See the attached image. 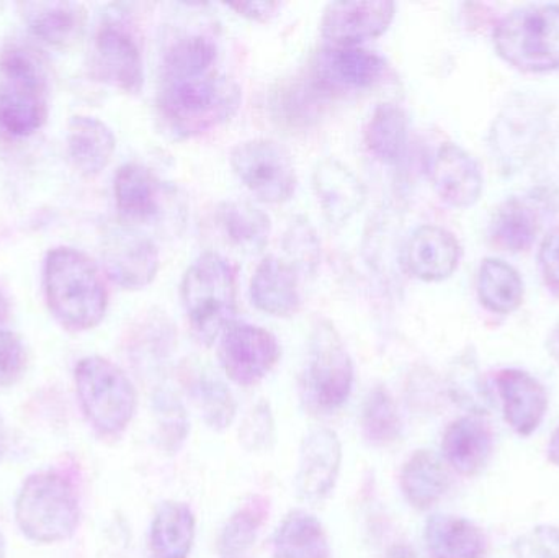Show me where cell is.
I'll return each instance as SVG.
<instances>
[{"instance_id":"obj_1","label":"cell","mask_w":559,"mask_h":558,"mask_svg":"<svg viewBox=\"0 0 559 558\" xmlns=\"http://www.w3.org/2000/svg\"><path fill=\"white\" fill-rule=\"evenodd\" d=\"M241 85L219 71L163 72L157 108L174 138L189 140L222 127L241 107Z\"/></svg>"},{"instance_id":"obj_2","label":"cell","mask_w":559,"mask_h":558,"mask_svg":"<svg viewBox=\"0 0 559 558\" xmlns=\"http://www.w3.org/2000/svg\"><path fill=\"white\" fill-rule=\"evenodd\" d=\"M43 287L49 311L66 330H94L107 313V285L97 265L78 249L48 252Z\"/></svg>"},{"instance_id":"obj_3","label":"cell","mask_w":559,"mask_h":558,"mask_svg":"<svg viewBox=\"0 0 559 558\" xmlns=\"http://www.w3.org/2000/svg\"><path fill=\"white\" fill-rule=\"evenodd\" d=\"M48 114L45 62L29 46L10 45L0 58V131L12 138L32 136Z\"/></svg>"},{"instance_id":"obj_4","label":"cell","mask_w":559,"mask_h":558,"mask_svg":"<svg viewBox=\"0 0 559 558\" xmlns=\"http://www.w3.org/2000/svg\"><path fill=\"white\" fill-rule=\"evenodd\" d=\"M180 297L192 333L200 343L212 346L235 323L238 311L235 268L223 256L205 252L187 269Z\"/></svg>"},{"instance_id":"obj_5","label":"cell","mask_w":559,"mask_h":558,"mask_svg":"<svg viewBox=\"0 0 559 558\" xmlns=\"http://www.w3.org/2000/svg\"><path fill=\"white\" fill-rule=\"evenodd\" d=\"M15 523L26 539L58 544L71 539L81 524L75 485L58 471H39L23 482L16 495Z\"/></svg>"},{"instance_id":"obj_6","label":"cell","mask_w":559,"mask_h":558,"mask_svg":"<svg viewBox=\"0 0 559 558\" xmlns=\"http://www.w3.org/2000/svg\"><path fill=\"white\" fill-rule=\"evenodd\" d=\"M496 51L524 72L559 69V5L531 3L509 12L492 32Z\"/></svg>"},{"instance_id":"obj_7","label":"cell","mask_w":559,"mask_h":558,"mask_svg":"<svg viewBox=\"0 0 559 558\" xmlns=\"http://www.w3.org/2000/svg\"><path fill=\"white\" fill-rule=\"evenodd\" d=\"M75 393L88 425L105 438L127 431L136 413L138 395L130 377L111 360L88 356L74 370Z\"/></svg>"},{"instance_id":"obj_8","label":"cell","mask_w":559,"mask_h":558,"mask_svg":"<svg viewBox=\"0 0 559 558\" xmlns=\"http://www.w3.org/2000/svg\"><path fill=\"white\" fill-rule=\"evenodd\" d=\"M550 115L551 105L534 92L509 98L489 131V147L502 173H519L537 156L550 127Z\"/></svg>"},{"instance_id":"obj_9","label":"cell","mask_w":559,"mask_h":558,"mask_svg":"<svg viewBox=\"0 0 559 558\" xmlns=\"http://www.w3.org/2000/svg\"><path fill=\"white\" fill-rule=\"evenodd\" d=\"M354 387V363L334 324L316 321L309 337L308 360L302 373V393L314 412L341 408Z\"/></svg>"},{"instance_id":"obj_10","label":"cell","mask_w":559,"mask_h":558,"mask_svg":"<svg viewBox=\"0 0 559 558\" xmlns=\"http://www.w3.org/2000/svg\"><path fill=\"white\" fill-rule=\"evenodd\" d=\"M233 170L242 183L265 203H285L295 195L296 177L292 154L267 138L242 141L229 154Z\"/></svg>"},{"instance_id":"obj_11","label":"cell","mask_w":559,"mask_h":558,"mask_svg":"<svg viewBox=\"0 0 559 558\" xmlns=\"http://www.w3.org/2000/svg\"><path fill=\"white\" fill-rule=\"evenodd\" d=\"M100 252L108 278L124 290L147 287L159 272V249L150 236L127 223L105 228Z\"/></svg>"},{"instance_id":"obj_12","label":"cell","mask_w":559,"mask_h":558,"mask_svg":"<svg viewBox=\"0 0 559 558\" xmlns=\"http://www.w3.org/2000/svg\"><path fill=\"white\" fill-rule=\"evenodd\" d=\"M280 354L277 337L255 324L235 321L219 336V364L228 379L241 387L264 380L277 366Z\"/></svg>"},{"instance_id":"obj_13","label":"cell","mask_w":559,"mask_h":558,"mask_svg":"<svg viewBox=\"0 0 559 558\" xmlns=\"http://www.w3.org/2000/svg\"><path fill=\"white\" fill-rule=\"evenodd\" d=\"M92 69L97 79L127 94H140L144 84L140 43L127 23L108 19L94 39Z\"/></svg>"},{"instance_id":"obj_14","label":"cell","mask_w":559,"mask_h":558,"mask_svg":"<svg viewBox=\"0 0 559 558\" xmlns=\"http://www.w3.org/2000/svg\"><path fill=\"white\" fill-rule=\"evenodd\" d=\"M386 71L383 56L361 46H328L314 56L311 79L324 92L373 87Z\"/></svg>"},{"instance_id":"obj_15","label":"cell","mask_w":559,"mask_h":558,"mask_svg":"<svg viewBox=\"0 0 559 558\" xmlns=\"http://www.w3.org/2000/svg\"><path fill=\"white\" fill-rule=\"evenodd\" d=\"M342 465V444L332 429L314 428L305 436L299 449L295 487L309 503L325 500L337 484Z\"/></svg>"},{"instance_id":"obj_16","label":"cell","mask_w":559,"mask_h":558,"mask_svg":"<svg viewBox=\"0 0 559 558\" xmlns=\"http://www.w3.org/2000/svg\"><path fill=\"white\" fill-rule=\"evenodd\" d=\"M396 5L374 2H331L321 16V35L331 46H360L383 35L394 20Z\"/></svg>"},{"instance_id":"obj_17","label":"cell","mask_w":559,"mask_h":558,"mask_svg":"<svg viewBox=\"0 0 559 558\" xmlns=\"http://www.w3.org/2000/svg\"><path fill=\"white\" fill-rule=\"evenodd\" d=\"M430 180L440 200L453 209H469L483 193L481 167L459 144L445 143L430 163Z\"/></svg>"},{"instance_id":"obj_18","label":"cell","mask_w":559,"mask_h":558,"mask_svg":"<svg viewBox=\"0 0 559 558\" xmlns=\"http://www.w3.org/2000/svg\"><path fill=\"white\" fill-rule=\"evenodd\" d=\"M462 258L455 236L436 225L419 226L407 239L403 251L406 271L423 282H442L452 277Z\"/></svg>"},{"instance_id":"obj_19","label":"cell","mask_w":559,"mask_h":558,"mask_svg":"<svg viewBox=\"0 0 559 558\" xmlns=\"http://www.w3.org/2000/svg\"><path fill=\"white\" fill-rule=\"evenodd\" d=\"M312 187L325 219L344 226L364 206L367 192L361 180L334 157L321 161L312 173Z\"/></svg>"},{"instance_id":"obj_20","label":"cell","mask_w":559,"mask_h":558,"mask_svg":"<svg viewBox=\"0 0 559 558\" xmlns=\"http://www.w3.org/2000/svg\"><path fill=\"white\" fill-rule=\"evenodd\" d=\"M504 418L519 436L534 435L548 409L545 387L525 370L506 369L498 376Z\"/></svg>"},{"instance_id":"obj_21","label":"cell","mask_w":559,"mask_h":558,"mask_svg":"<svg viewBox=\"0 0 559 558\" xmlns=\"http://www.w3.org/2000/svg\"><path fill=\"white\" fill-rule=\"evenodd\" d=\"M20 15L33 36L55 48H68L84 33L87 10L75 2H22Z\"/></svg>"},{"instance_id":"obj_22","label":"cell","mask_w":559,"mask_h":558,"mask_svg":"<svg viewBox=\"0 0 559 558\" xmlns=\"http://www.w3.org/2000/svg\"><path fill=\"white\" fill-rule=\"evenodd\" d=\"M495 446V436L481 416H463L447 428L442 451L447 462L459 474L473 477L488 464Z\"/></svg>"},{"instance_id":"obj_23","label":"cell","mask_w":559,"mask_h":558,"mask_svg":"<svg viewBox=\"0 0 559 558\" xmlns=\"http://www.w3.org/2000/svg\"><path fill=\"white\" fill-rule=\"evenodd\" d=\"M251 297L259 310L272 317L288 318L298 313L301 294L295 269L275 256L262 259L252 277Z\"/></svg>"},{"instance_id":"obj_24","label":"cell","mask_w":559,"mask_h":558,"mask_svg":"<svg viewBox=\"0 0 559 558\" xmlns=\"http://www.w3.org/2000/svg\"><path fill=\"white\" fill-rule=\"evenodd\" d=\"M548 202L534 192L532 197H511L492 215L489 235L502 251H527L540 229V205Z\"/></svg>"},{"instance_id":"obj_25","label":"cell","mask_w":559,"mask_h":558,"mask_svg":"<svg viewBox=\"0 0 559 558\" xmlns=\"http://www.w3.org/2000/svg\"><path fill=\"white\" fill-rule=\"evenodd\" d=\"M115 147L117 138L114 131L98 118L75 115L69 120V157L82 176H98L110 164Z\"/></svg>"},{"instance_id":"obj_26","label":"cell","mask_w":559,"mask_h":558,"mask_svg":"<svg viewBox=\"0 0 559 558\" xmlns=\"http://www.w3.org/2000/svg\"><path fill=\"white\" fill-rule=\"evenodd\" d=\"M427 550L432 558H485L488 539L472 521L450 514H433L424 530Z\"/></svg>"},{"instance_id":"obj_27","label":"cell","mask_w":559,"mask_h":558,"mask_svg":"<svg viewBox=\"0 0 559 558\" xmlns=\"http://www.w3.org/2000/svg\"><path fill=\"white\" fill-rule=\"evenodd\" d=\"M197 520L192 508L179 501L160 504L151 523L154 558H189L195 543Z\"/></svg>"},{"instance_id":"obj_28","label":"cell","mask_w":559,"mask_h":558,"mask_svg":"<svg viewBox=\"0 0 559 558\" xmlns=\"http://www.w3.org/2000/svg\"><path fill=\"white\" fill-rule=\"evenodd\" d=\"M400 485L407 503L416 510L424 511L442 500L449 490L450 480L439 455L420 449L403 465Z\"/></svg>"},{"instance_id":"obj_29","label":"cell","mask_w":559,"mask_h":558,"mask_svg":"<svg viewBox=\"0 0 559 558\" xmlns=\"http://www.w3.org/2000/svg\"><path fill=\"white\" fill-rule=\"evenodd\" d=\"M216 219L226 239L246 254H259L269 245L271 218L254 203L246 200L223 202L216 210Z\"/></svg>"},{"instance_id":"obj_30","label":"cell","mask_w":559,"mask_h":558,"mask_svg":"<svg viewBox=\"0 0 559 558\" xmlns=\"http://www.w3.org/2000/svg\"><path fill=\"white\" fill-rule=\"evenodd\" d=\"M115 200L121 215L144 222L159 213L160 182L153 170L141 164H124L115 176Z\"/></svg>"},{"instance_id":"obj_31","label":"cell","mask_w":559,"mask_h":558,"mask_svg":"<svg viewBox=\"0 0 559 558\" xmlns=\"http://www.w3.org/2000/svg\"><path fill=\"white\" fill-rule=\"evenodd\" d=\"M328 534L314 514L293 510L283 518L274 537V558H329Z\"/></svg>"},{"instance_id":"obj_32","label":"cell","mask_w":559,"mask_h":558,"mask_svg":"<svg viewBox=\"0 0 559 558\" xmlns=\"http://www.w3.org/2000/svg\"><path fill=\"white\" fill-rule=\"evenodd\" d=\"M409 121L393 102L377 105L365 127V146L383 164L400 163L406 153Z\"/></svg>"},{"instance_id":"obj_33","label":"cell","mask_w":559,"mask_h":558,"mask_svg":"<svg viewBox=\"0 0 559 558\" xmlns=\"http://www.w3.org/2000/svg\"><path fill=\"white\" fill-rule=\"evenodd\" d=\"M478 295L483 307L491 313H514L524 301V282L511 264L488 258L479 268Z\"/></svg>"},{"instance_id":"obj_34","label":"cell","mask_w":559,"mask_h":558,"mask_svg":"<svg viewBox=\"0 0 559 558\" xmlns=\"http://www.w3.org/2000/svg\"><path fill=\"white\" fill-rule=\"evenodd\" d=\"M269 517V503L262 497H252L235 511L223 526L218 550L225 558L245 556L258 539Z\"/></svg>"},{"instance_id":"obj_35","label":"cell","mask_w":559,"mask_h":558,"mask_svg":"<svg viewBox=\"0 0 559 558\" xmlns=\"http://www.w3.org/2000/svg\"><path fill=\"white\" fill-rule=\"evenodd\" d=\"M449 393L456 405L472 415H488L491 409V393L483 379L478 360L469 351L460 354L450 367Z\"/></svg>"},{"instance_id":"obj_36","label":"cell","mask_w":559,"mask_h":558,"mask_svg":"<svg viewBox=\"0 0 559 558\" xmlns=\"http://www.w3.org/2000/svg\"><path fill=\"white\" fill-rule=\"evenodd\" d=\"M361 429L371 446L383 448L400 439L403 419L393 396L384 387H377L368 395L361 413Z\"/></svg>"},{"instance_id":"obj_37","label":"cell","mask_w":559,"mask_h":558,"mask_svg":"<svg viewBox=\"0 0 559 558\" xmlns=\"http://www.w3.org/2000/svg\"><path fill=\"white\" fill-rule=\"evenodd\" d=\"M190 396L213 431H225L236 418V402L225 383L210 377H197L190 383Z\"/></svg>"},{"instance_id":"obj_38","label":"cell","mask_w":559,"mask_h":558,"mask_svg":"<svg viewBox=\"0 0 559 558\" xmlns=\"http://www.w3.org/2000/svg\"><path fill=\"white\" fill-rule=\"evenodd\" d=\"M157 441L169 454H177L189 438L190 425L186 406L170 392L154 395Z\"/></svg>"},{"instance_id":"obj_39","label":"cell","mask_w":559,"mask_h":558,"mask_svg":"<svg viewBox=\"0 0 559 558\" xmlns=\"http://www.w3.org/2000/svg\"><path fill=\"white\" fill-rule=\"evenodd\" d=\"M239 442L248 452L264 454L277 444L274 412L267 402H259L249 409L239 428Z\"/></svg>"},{"instance_id":"obj_40","label":"cell","mask_w":559,"mask_h":558,"mask_svg":"<svg viewBox=\"0 0 559 558\" xmlns=\"http://www.w3.org/2000/svg\"><path fill=\"white\" fill-rule=\"evenodd\" d=\"M283 246H285L286 254L292 261L288 264L295 271L309 272V274L316 271L321 248H319L318 235H316L314 228L309 225L308 219L299 216L289 225L285 239H283Z\"/></svg>"},{"instance_id":"obj_41","label":"cell","mask_w":559,"mask_h":558,"mask_svg":"<svg viewBox=\"0 0 559 558\" xmlns=\"http://www.w3.org/2000/svg\"><path fill=\"white\" fill-rule=\"evenodd\" d=\"M28 364L22 337L12 331L0 330V387H12L22 379Z\"/></svg>"},{"instance_id":"obj_42","label":"cell","mask_w":559,"mask_h":558,"mask_svg":"<svg viewBox=\"0 0 559 558\" xmlns=\"http://www.w3.org/2000/svg\"><path fill=\"white\" fill-rule=\"evenodd\" d=\"M515 558H559V527H535L514 543Z\"/></svg>"},{"instance_id":"obj_43","label":"cell","mask_w":559,"mask_h":558,"mask_svg":"<svg viewBox=\"0 0 559 558\" xmlns=\"http://www.w3.org/2000/svg\"><path fill=\"white\" fill-rule=\"evenodd\" d=\"M540 269L545 284L550 288L551 294L559 298V228L548 233L547 238L542 242Z\"/></svg>"},{"instance_id":"obj_44","label":"cell","mask_w":559,"mask_h":558,"mask_svg":"<svg viewBox=\"0 0 559 558\" xmlns=\"http://www.w3.org/2000/svg\"><path fill=\"white\" fill-rule=\"evenodd\" d=\"M229 9L235 10L238 15L254 22H269L278 15L282 3L280 2H238L228 3Z\"/></svg>"},{"instance_id":"obj_45","label":"cell","mask_w":559,"mask_h":558,"mask_svg":"<svg viewBox=\"0 0 559 558\" xmlns=\"http://www.w3.org/2000/svg\"><path fill=\"white\" fill-rule=\"evenodd\" d=\"M547 349L559 366V320L551 328L550 334H548Z\"/></svg>"},{"instance_id":"obj_46","label":"cell","mask_w":559,"mask_h":558,"mask_svg":"<svg viewBox=\"0 0 559 558\" xmlns=\"http://www.w3.org/2000/svg\"><path fill=\"white\" fill-rule=\"evenodd\" d=\"M384 558H419L417 557L416 550L413 547L406 546V544H396V546L388 549Z\"/></svg>"},{"instance_id":"obj_47","label":"cell","mask_w":559,"mask_h":558,"mask_svg":"<svg viewBox=\"0 0 559 558\" xmlns=\"http://www.w3.org/2000/svg\"><path fill=\"white\" fill-rule=\"evenodd\" d=\"M548 459H550L551 464L559 467V426L551 435L550 444H548Z\"/></svg>"},{"instance_id":"obj_48","label":"cell","mask_w":559,"mask_h":558,"mask_svg":"<svg viewBox=\"0 0 559 558\" xmlns=\"http://www.w3.org/2000/svg\"><path fill=\"white\" fill-rule=\"evenodd\" d=\"M10 317V301L7 298L5 292L0 288V327L9 320Z\"/></svg>"},{"instance_id":"obj_49","label":"cell","mask_w":559,"mask_h":558,"mask_svg":"<svg viewBox=\"0 0 559 558\" xmlns=\"http://www.w3.org/2000/svg\"><path fill=\"white\" fill-rule=\"evenodd\" d=\"M7 452V428L3 423L2 416H0V462H2L3 455Z\"/></svg>"},{"instance_id":"obj_50","label":"cell","mask_w":559,"mask_h":558,"mask_svg":"<svg viewBox=\"0 0 559 558\" xmlns=\"http://www.w3.org/2000/svg\"><path fill=\"white\" fill-rule=\"evenodd\" d=\"M0 558H5V539L2 533H0Z\"/></svg>"}]
</instances>
